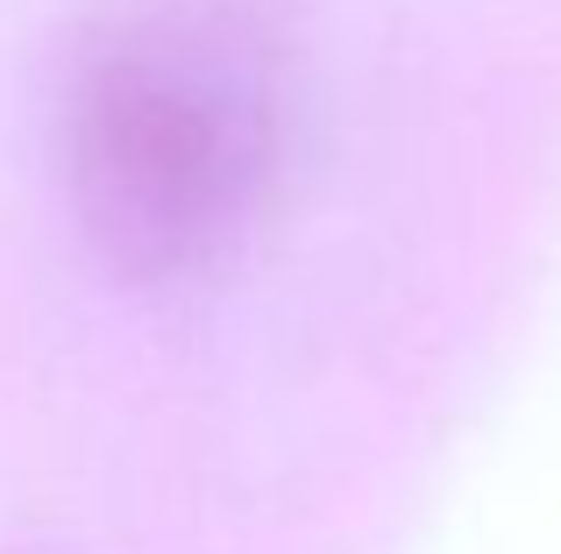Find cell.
<instances>
[{"instance_id":"1","label":"cell","mask_w":561,"mask_h":554,"mask_svg":"<svg viewBox=\"0 0 561 554\" xmlns=\"http://www.w3.org/2000/svg\"><path fill=\"white\" fill-rule=\"evenodd\" d=\"M299 136L277 0H93L57 71V178L122 277L185 285L271 221Z\"/></svg>"}]
</instances>
